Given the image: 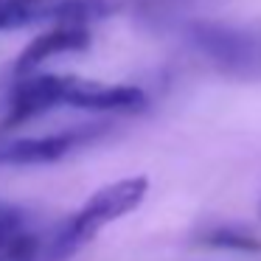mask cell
<instances>
[{"mask_svg":"<svg viewBox=\"0 0 261 261\" xmlns=\"http://www.w3.org/2000/svg\"><path fill=\"white\" fill-rule=\"evenodd\" d=\"M186 0H146V6H158V9H169V6H180Z\"/></svg>","mask_w":261,"mask_h":261,"instance_id":"cell-9","label":"cell"},{"mask_svg":"<svg viewBox=\"0 0 261 261\" xmlns=\"http://www.w3.org/2000/svg\"><path fill=\"white\" fill-rule=\"evenodd\" d=\"M146 191H149L146 177H126V180H115L110 186L98 188L76 214L65 216L59 225H54L48 230L42 261H65L73 253H79L96 233H101L107 225L118 222L121 216L132 214L143 202Z\"/></svg>","mask_w":261,"mask_h":261,"instance_id":"cell-2","label":"cell"},{"mask_svg":"<svg viewBox=\"0 0 261 261\" xmlns=\"http://www.w3.org/2000/svg\"><path fill=\"white\" fill-rule=\"evenodd\" d=\"M186 37L216 73L239 82H261V25L197 20L188 23Z\"/></svg>","mask_w":261,"mask_h":261,"instance_id":"cell-3","label":"cell"},{"mask_svg":"<svg viewBox=\"0 0 261 261\" xmlns=\"http://www.w3.org/2000/svg\"><path fill=\"white\" fill-rule=\"evenodd\" d=\"M59 107L90 113H141L146 107V93L132 85H104L68 73L20 76L9 93V110L0 126L12 129Z\"/></svg>","mask_w":261,"mask_h":261,"instance_id":"cell-1","label":"cell"},{"mask_svg":"<svg viewBox=\"0 0 261 261\" xmlns=\"http://www.w3.org/2000/svg\"><path fill=\"white\" fill-rule=\"evenodd\" d=\"M208 247H225V250H258L261 242L239 227H216L202 239Z\"/></svg>","mask_w":261,"mask_h":261,"instance_id":"cell-8","label":"cell"},{"mask_svg":"<svg viewBox=\"0 0 261 261\" xmlns=\"http://www.w3.org/2000/svg\"><path fill=\"white\" fill-rule=\"evenodd\" d=\"M48 233L34 225L29 211L0 202V261H42Z\"/></svg>","mask_w":261,"mask_h":261,"instance_id":"cell-6","label":"cell"},{"mask_svg":"<svg viewBox=\"0 0 261 261\" xmlns=\"http://www.w3.org/2000/svg\"><path fill=\"white\" fill-rule=\"evenodd\" d=\"M121 12V0H0V31L40 23H93Z\"/></svg>","mask_w":261,"mask_h":261,"instance_id":"cell-4","label":"cell"},{"mask_svg":"<svg viewBox=\"0 0 261 261\" xmlns=\"http://www.w3.org/2000/svg\"><path fill=\"white\" fill-rule=\"evenodd\" d=\"M104 132V126L85 124L76 129H65L57 135L40 138H14V141H0V166H42L57 163L73 149L96 141Z\"/></svg>","mask_w":261,"mask_h":261,"instance_id":"cell-5","label":"cell"},{"mask_svg":"<svg viewBox=\"0 0 261 261\" xmlns=\"http://www.w3.org/2000/svg\"><path fill=\"white\" fill-rule=\"evenodd\" d=\"M90 45V29L85 23H57L48 31L37 34L29 45L20 51L17 62H14V76H31L42 62L59 54H73L85 51Z\"/></svg>","mask_w":261,"mask_h":261,"instance_id":"cell-7","label":"cell"}]
</instances>
